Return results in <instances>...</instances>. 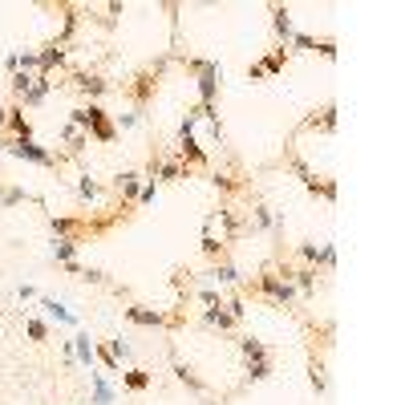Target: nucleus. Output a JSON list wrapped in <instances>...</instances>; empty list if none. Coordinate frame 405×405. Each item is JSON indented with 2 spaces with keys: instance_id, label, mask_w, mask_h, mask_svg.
Instances as JSON below:
<instances>
[{
  "instance_id": "f257e3e1",
  "label": "nucleus",
  "mask_w": 405,
  "mask_h": 405,
  "mask_svg": "<svg viewBox=\"0 0 405 405\" xmlns=\"http://www.w3.org/2000/svg\"><path fill=\"white\" fill-rule=\"evenodd\" d=\"M251 292H256V296H263L267 304H276V308H292V312H300V304H304V300L296 296V288H292V284L284 280V276L276 272V260H272V263H267V267L260 272V276H256Z\"/></svg>"
},
{
  "instance_id": "f03ea898",
  "label": "nucleus",
  "mask_w": 405,
  "mask_h": 405,
  "mask_svg": "<svg viewBox=\"0 0 405 405\" xmlns=\"http://www.w3.org/2000/svg\"><path fill=\"white\" fill-rule=\"evenodd\" d=\"M69 126L85 130V134H90V142H101V146H110L114 138H118V126L110 122V114H106L97 101H90V106H77V110L69 114Z\"/></svg>"
},
{
  "instance_id": "7ed1b4c3",
  "label": "nucleus",
  "mask_w": 405,
  "mask_h": 405,
  "mask_svg": "<svg viewBox=\"0 0 405 405\" xmlns=\"http://www.w3.org/2000/svg\"><path fill=\"white\" fill-rule=\"evenodd\" d=\"M284 167L292 170L300 183H304V191H308V195H320L324 203H336V183H333V179H320V174H316V170H312L308 163L296 154V150H292V146H284Z\"/></svg>"
},
{
  "instance_id": "20e7f679",
  "label": "nucleus",
  "mask_w": 405,
  "mask_h": 405,
  "mask_svg": "<svg viewBox=\"0 0 405 405\" xmlns=\"http://www.w3.org/2000/svg\"><path fill=\"white\" fill-rule=\"evenodd\" d=\"M69 85L81 97H85V106H90V101H97V106H101V97L114 90V81H110V77H101L97 69H73L69 73Z\"/></svg>"
},
{
  "instance_id": "39448f33",
  "label": "nucleus",
  "mask_w": 405,
  "mask_h": 405,
  "mask_svg": "<svg viewBox=\"0 0 405 405\" xmlns=\"http://www.w3.org/2000/svg\"><path fill=\"white\" fill-rule=\"evenodd\" d=\"M13 158H21V163H37V167H61V163H69L65 154H49L45 146H37L33 138H8L4 146Z\"/></svg>"
},
{
  "instance_id": "423d86ee",
  "label": "nucleus",
  "mask_w": 405,
  "mask_h": 405,
  "mask_svg": "<svg viewBox=\"0 0 405 405\" xmlns=\"http://www.w3.org/2000/svg\"><path fill=\"white\" fill-rule=\"evenodd\" d=\"M122 90H126V97L134 101V110L142 114L146 106L154 101V94H158V77H154L150 69H138L134 77H130V81H122Z\"/></svg>"
},
{
  "instance_id": "0eeeda50",
  "label": "nucleus",
  "mask_w": 405,
  "mask_h": 405,
  "mask_svg": "<svg viewBox=\"0 0 405 405\" xmlns=\"http://www.w3.org/2000/svg\"><path fill=\"white\" fill-rule=\"evenodd\" d=\"M219 81H223V65H219V61H207V69L195 73L199 106H215V101H219Z\"/></svg>"
},
{
  "instance_id": "6e6552de",
  "label": "nucleus",
  "mask_w": 405,
  "mask_h": 405,
  "mask_svg": "<svg viewBox=\"0 0 405 405\" xmlns=\"http://www.w3.org/2000/svg\"><path fill=\"white\" fill-rule=\"evenodd\" d=\"M122 316L130 320V324H138V329H170V312L163 308H146V304H126Z\"/></svg>"
},
{
  "instance_id": "1a4fd4ad",
  "label": "nucleus",
  "mask_w": 405,
  "mask_h": 405,
  "mask_svg": "<svg viewBox=\"0 0 405 405\" xmlns=\"http://www.w3.org/2000/svg\"><path fill=\"white\" fill-rule=\"evenodd\" d=\"M211 223L223 227V235H219V239H223V247H227V243H235V239L243 235V227H247V219H243L235 207H227V203H223L219 211H211Z\"/></svg>"
},
{
  "instance_id": "9d476101",
  "label": "nucleus",
  "mask_w": 405,
  "mask_h": 405,
  "mask_svg": "<svg viewBox=\"0 0 405 405\" xmlns=\"http://www.w3.org/2000/svg\"><path fill=\"white\" fill-rule=\"evenodd\" d=\"M308 130H316V134H333L336 130V101L320 106V110H312L308 118L296 126V134H308Z\"/></svg>"
},
{
  "instance_id": "9b49d317",
  "label": "nucleus",
  "mask_w": 405,
  "mask_h": 405,
  "mask_svg": "<svg viewBox=\"0 0 405 405\" xmlns=\"http://www.w3.org/2000/svg\"><path fill=\"white\" fill-rule=\"evenodd\" d=\"M142 183H146L142 170H122L118 179H114V191H118L122 207H134V203H138V191H142Z\"/></svg>"
},
{
  "instance_id": "f8f14e48",
  "label": "nucleus",
  "mask_w": 405,
  "mask_h": 405,
  "mask_svg": "<svg viewBox=\"0 0 405 405\" xmlns=\"http://www.w3.org/2000/svg\"><path fill=\"white\" fill-rule=\"evenodd\" d=\"M203 280H215V284H227V288H247L243 272H239L231 260H215V263H211V272H207Z\"/></svg>"
},
{
  "instance_id": "ddd939ff",
  "label": "nucleus",
  "mask_w": 405,
  "mask_h": 405,
  "mask_svg": "<svg viewBox=\"0 0 405 405\" xmlns=\"http://www.w3.org/2000/svg\"><path fill=\"white\" fill-rule=\"evenodd\" d=\"M37 61H41V73H37V77H53V69H61V65L69 61V49L57 45V41H49V45L37 53Z\"/></svg>"
},
{
  "instance_id": "4468645a",
  "label": "nucleus",
  "mask_w": 405,
  "mask_h": 405,
  "mask_svg": "<svg viewBox=\"0 0 405 405\" xmlns=\"http://www.w3.org/2000/svg\"><path fill=\"white\" fill-rule=\"evenodd\" d=\"M4 138H33V122L24 114V106H8V122H4Z\"/></svg>"
},
{
  "instance_id": "2eb2a0df",
  "label": "nucleus",
  "mask_w": 405,
  "mask_h": 405,
  "mask_svg": "<svg viewBox=\"0 0 405 405\" xmlns=\"http://www.w3.org/2000/svg\"><path fill=\"white\" fill-rule=\"evenodd\" d=\"M272 33H276V45H288V41H292L296 24H292V13H288V4H272Z\"/></svg>"
},
{
  "instance_id": "dca6fc26",
  "label": "nucleus",
  "mask_w": 405,
  "mask_h": 405,
  "mask_svg": "<svg viewBox=\"0 0 405 405\" xmlns=\"http://www.w3.org/2000/svg\"><path fill=\"white\" fill-rule=\"evenodd\" d=\"M170 369H174V381H179V385H187L191 393H207V381H203V377L195 373V369H191V365H187V361L170 357Z\"/></svg>"
},
{
  "instance_id": "f3484780",
  "label": "nucleus",
  "mask_w": 405,
  "mask_h": 405,
  "mask_svg": "<svg viewBox=\"0 0 405 405\" xmlns=\"http://www.w3.org/2000/svg\"><path fill=\"white\" fill-rule=\"evenodd\" d=\"M288 61H292V49H288V45H276L267 57H260V69L267 73V77H280V73L288 69Z\"/></svg>"
},
{
  "instance_id": "a211bd4d",
  "label": "nucleus",
  "mask_w": 405,
  "mask_h": 405,
  "mask_svg": "<svg viewBox=\"0 0 405 405\" xmlns=\"http://www.w3.org/2000/svg\"><path fill=\"white\" fill-rule=\"evenodd\" d=\"M85 146H90V134L65 122V158H81V154H85Z\"/></svg>"
},
{
  "instance_id": "6ab92c4d",
  "label": "nucleus",
  "mask_w": 405,
  "mask_h": 405,
  "mask_svg": "<svg viewBox=\"0 0 405 405\" xmlns=\"http://www.w3.org/2000/svg\"><path fill=\"white\" fill-rule=\"evenodd\" d=\"M53 90H57V81H53V77H37V85H33V90L21 97V106H24V110H33V106H41V101L53 94Z\"/></svg>"
},
{
  "instance_id": "aec40b11",
  "label": "nucleus",
  "mask_w": 405,
  "mask_h": 405,
  "mask_svg": "<svg viewBox=\"0 0 405 405\" xmlns=\"http://www.w3.org/2000/svg\"><path fill=\"white\" fill-rule=\"evenodd\" d=\"M239 353H243V361H267L272 357V349H267L263 340H256V336H239Z\"/></svg>"
},
{
  "instance_id": "412c9836",
  "label": "nucleus",
  "mask_w": 405,
  "mask_h": 405,
  "mask_svg": "<svg viewBox=\"0 0 405 405\" xmlns=\"http://www.w3.org/2000/svg\"><path fill=\"white\" fill-rule=\"evenodd\" d=\"M101 183H97L94 174H81V179H77V203H97V199H101Z\"/></svg>"
},
{
  "instance_id": "4be33fe9",
  "label": "nucleus",
  "mask_w": 405,
  "mask_h": 405,
  "mask_svg": "<svg viewBox=\"0 0 405 405\" xmlns=\"http://www.w3.org/2000/svg\"><path fill=\"white\" fill-rule=\"evenodd\" d=\"M211 187L219 195H239L243 187H239V174H231V170H211Z\"/></svg>"
},
{
  "instance_id": "5701e85b",
  "label": "nucleus",
  "mask_w": 405,
  "mask_h": 405,
  "mask_svg": "<svg viewBox=\"0 0 405 405\" xmlns=\"http://www.w3.org/2000/svg\"><path fill=\"white\" fill-rule=\"evenodd\" d=\"M118 377H122V389H130V393H146L150 381H154L146 369H130V373H118Z\"/></svg>"
},
{
  "instance_id": "b1692460",
  "label": "nucleus",
  "mask_w": 405,
  "mask_h": 405,
  "mask_svg": "<svg viewBox=\"0 0 405 405\" xmlns=\"http://www.w3.org/2000/svg\"><path fill=\"white\" fill-rule=\"evenodd\" d=\"M53 260L61 263V267L77 263V239H53Z\"/></svg>"
},
{
  "instance_id": "393cba45",
  "label": "nucleus",
  "mask_w": 405,
  "mask_h": 405,
  "mask_svg": "<svg viewBox=\"0 0 405 405\" xmlns=\"http://www.w3.org/2000/svg\"><path fill=\"white\" fill-rule=\"evenodd\" d=\"M203 324H207V329H219V333H231V329H235V320L223 308H203Z\"/></svg>"
},
{
  "instance_id": "a878e982",
  "label": "nucleus",
  "mask_w": 405,
  "mask_h": 405,
  "mask_svg": "<svg viewBox=\"0 0 405 405\" xmlns=\"http://www.w3.org/2000/svg\"><path fill=\"white\" fill-rule=\"evenodd\" d=\"M308 381H312V393H316V397H324V393H329V381H324V357H312Z\"/></svg>"
},
{
  "instance_id": "bb28decb",
  "label": "nucleus",
  "mask_w": 405,
  "mask_h": 405,
  "mask_svg": "<svg viewBox=\"0 0 405 405\" xmlns=\"http://www.w3.org/2000/svg\"><path fill=\"white\" fill-rule=\"evenodd\" d=\"M33 85H37V77H33V73H13V77H8V90H13V97H17V106H21V97L28 94V90H33Z\"/></svg>"
},
{
  "instance_id": "cd10ccee",
  "label": "nucleus",
  "mask_w": 405,
  "mask_h": 405,
  "mask_svg": "<svg viewBox=\"0 0 405 405\" xmlns=\"http://www.w3.org/2000/svg\"><path fill=\"white\" fill-rule=\"evenodd\" d=\"M69 345H73V357L81 361L85 369H94V345H90V336L81 333V336H73Z\"/></svg>"
},
{
  "instance_id": "c85d7f7f",
  "label": "nucleus",
  "mask_w": 405,
  "mask_h": 405,
  "mask_svg": "<svg viewBox=\"0 0 405 405\" xmlns=\"http://www.w3.org/2000/svg\"><path fill=\"white\" fill-rule=\"evenodd\" d=\"M243 373H247V385L267 381V377H272V357H267V361H247V369H243Z\"/></svg>"
},
{
  "instance_id": "c756f323",
  "label": "nucleus",
  "mask_w": 405,
  "mask_h": 405,
  "mask_svg": "<svg viewBox=\"0 0 405 405\" xmlns=\"http://www.w3.org/2000/svg\"><path fill=\"white\" fill-rule=\"evenodd\" d=\"M41 308H45L49 316L57 320V324H73V312H69V308H61L57 300H49V296H41Z\"/></svg>"
},
{
  "instance_id": "7c9ffc66",
  "label": "nucleus",
  "mask_w": 405,
  "mask_h": 405,
  "mask_svg": "<svg viewBox=\"0 0 405 405\" xmlns=\"http://www.w3.org/2000/svg\"><path fill=\"white\" fill-rule=\"evenodd\" d=\"M223 312H227V316H231V320H235V324H239V320L247 316V300H243V296H239V292H235L231 300H223Z\"/></svg>"
},
{
  "instance_id": "2f4dec72",
  "label": "nucleus",
  "mask_w": 405,
  "mask_h": 405,
  "mask_svg": "<svg viewBox=\"0 0 405 405\" xmlns=\"http://www.w3.org/2000/svg\"><path fill=\"white\" fill-rule=\"evenodd\" d=\"M296 260L308 263V267H320V247H316V243H300V247H296Z\"/></svg>"
},
{
  "instance_id": "473e14b6",
  "label": "nucleus",
  "mask_w": 405,
  "mask_h": 405,
  "mask_svg": "<svg viewBox=\"0 0 405 405\" xmlns=\"http://www.w3.org/2000/svg\"><path fill=\"white\" fill-rule=\"evenodd\" d=\"M94 402L97 405H110V402H114V389L106 385V377H101V373H94Z\"/></svg>"
},
{
  "instance_id": "72a5a7b5",
  "label": "nucleus",
  "mask_w": 405,
  "mask_h": 405,
  "mask_svg": "<svg viewBox=\"0 0 405 405\" xmlns=\"http://www.w3.org/2000/svg\"><path fill=\"white\" fill-rule=\"evenodd\" d=\"M24 333H28L33 340H37V345H41V340L49 336V324H45V320H37V316H24Z\"/></svg>"
},
{
  "instance_id": "f704fd0d",
  "label": "nucleus",
  "mask_w": 405,
  "mask_h": 405,
  "mask_svg": "<svg viewBox=\"0 0 405 405\" xmlns=\"http://www.w3.org/2000/svg\"><path fill=\"white\" fill-rule=\"evenodd\" d=\"M106 353H110V357L122 365V361H130V345H126L122 336H114V340H106Z\"/></svg>"
},
{
  "instance_id": "c9c22d12",
  "label": "nucleus",
  "mask_w": 405,
  "mask_h": 405,
  "mask_svg": "<svg viewBox=\"0 0 405 405\" xmlns=\"http://www.w3.org/2000/svg\"><path fill=\"white\" fill-rule=\"evenodd\" d=\"M195 296H199V304H207V308H223V300H227V296L215 292V288H199Z\"/></svg>"
},
{
  "instance_id": "e433bc0d",
  "label": "nucleus",
  "mask_w": 405,
  "mask_h": 405,
  "mask_svg": "<svg viewBox=\"0 0 405 405\" xmlns=\"http://www.w3.org/2000/svg\"><path fill=\"white\" fill-rule=\"evenodd\" d=\"M288 49H296V53H312V49H316V37H308V33H292Z\"/></svg>"
},
{
  "instance_id": "4c0bfd02",
  "label": "nucleus",
  "mask_w": 405,
  "mask_h": 405,
  "mask_svg": "<svg viewBox=\"0 0 405 405\" xmlns=\"http://www.w3.org/2000/svg\"><path fill=\"white\" fill-rule=\"evenodd\" d=\"M24 199H33V195L21 191V187H8V191H0V203H4V207H17V203H24Z\"/></svg>"
},
{
  "instance_id": "58836bf2",
  "label": "nucleus",
  "mask_w": 405,
  "mask_h": 405,
  "mask_svg": "<svg viewBox=\"0 0 405 405\" xmlns=\"http://www.w3.org/2000/svg\"><path fill=\"white\" fill-rule=\"evenodd\" d=\"M77 280H85V284H110V276L106 272H97V267H81V276Z\"/></svg>"
},
{
  "instance_id": "ea45409f",
  "label": "nucleus",
  "mask_w": 405,
  "mask_h": 405,
  "mask_svg": "<svg viewBox=\"0 0 405 405\" xmlns=\"http://www.w3.org/2000/svg\"><path fill=\"white\" fill-rule=\"evenodd\" d=\"M150 203H154V179H146L142 183V191H138V203H134V207H150Z\"/></svg>"
},
{
  "instance_id": "a19ab883",
  "label": "nucleus",
  "mask_w": 405,
  "mask_h": 405,
  "mask_svg": "<svg viewBox=\"0 0 405 405\" xmlns=\"http://www.w3.org/2000/svg\"><path fill=\"white\" fill-rule=\"evenodd\" d=\"M320 267H324V272H333V267H336V251H333V243H324V247H320Z\"/></svg>"
},
{
  "instance_id": "79ce46f5",
  "label": "nucleus",
  "mask_w": 405,
  "mask_h": 405,
  "mask_svg": "<svg viewBox=\"0 0 405 405\" xmlns=\"http://www.w3.org/2000/svg\"><path fill=\"white\" fill-rule=\"evenodd\" d=\"M312 53H320L324 61H336V41H316V49Z\"/></svg>"
},
{
  "instance_id": "37998d69",
  "label": "nucleus",
  "mask_w": 405,
  "mask_h": 405,
  "mask_svg": "<svg viewBox=\"0 0 405 405\" xmlns=\"http://www.w3.org/2000/svg\"><path fill=\"white\" fill-rule=\"evenodd\" d=\"M138 122H142V114H138V110H130V114H122V118H118V126H122V130H134Z\"/></svg>"
},
{
  "instance_id": "c03bdc74",
  "label": "nucleus",
  "mask_w": 405,
  "mask_h": 405,
  "mask_svg": "<svg viewBox=\"0 0 405 405\" xmlns=\"http://www.w3.org/2000/svg\"><path fill=\"white\" fill-rule=\"evenodd\" d=\"M247 81H267V73L260 69V61H251V65H247Z\"/></svg>"
},
{
  "instance_id": "a18cd8bd",
  "label": "nucleus",
  "mask_w": 405,
  "mask_h": 405,
  "mask_svg": "<svg viewBox=\"0 0 405 405\" xmlns=\"http://www.w3.org/2000/svg\"><path fill=\"white\" fill-rule=\"evenodd\" d=\"M4 122H8V106L0 101V134H4Z\"/></svg>"
},
{
  "instance_id": "49530a36",
  "label": "nucleus",
  "mask_w": 405,
  "mask_h": 405,
  "mask_svg": "<svg viewBox=\"0 0 405 405\" xmlns=\"http://www.w3.org/2000/svg\"><path fill=\"white\" fill-rule=\"evenodd\" d=\"M207 405H227V402H219V397H215V402H207Z\"/></svg>"
}]
</instances>
